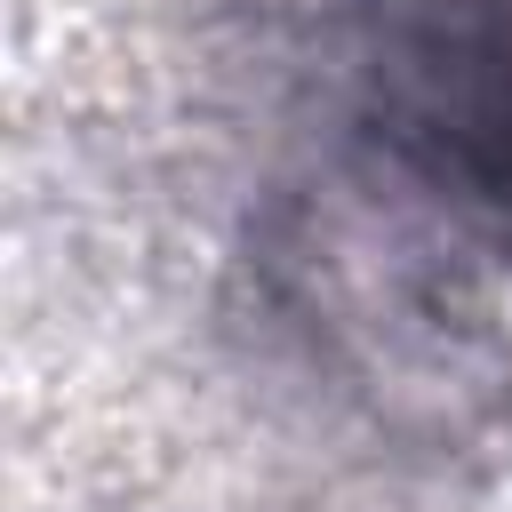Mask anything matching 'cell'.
I'll list each match as a JSON object with an SVG mask.
<instances>
[{
	"label": "cell",
	"mask_w": 512,
	"mask_h": 512,
	"mask_svg": "<svg viewBox=\"0 0 512 512\" xmlns=\"http://www.w3.org/2000/svg\"><path fill=\"white\" fill-rule=\"evenodd\" d=\"M352 80L416 184L512 208V0H352Z\"/></svg>",
	"instance_id": "1"
}]
</instances>
